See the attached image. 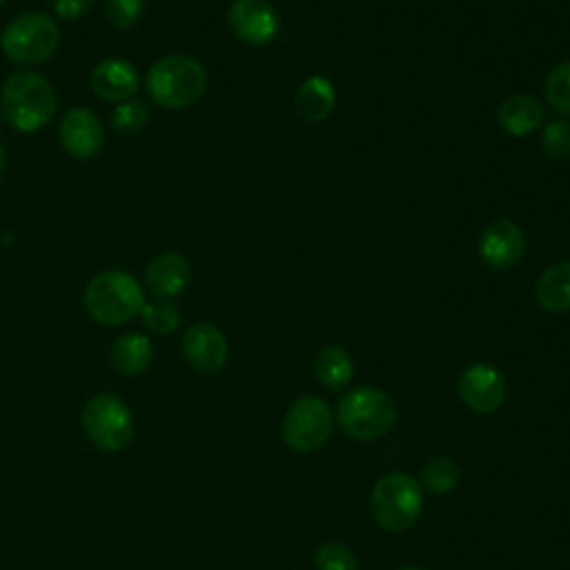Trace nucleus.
I'll return each instance as SVG.
<instances>
[{
    "label": "nucleus",
    "instance_id": "1",
    "mask_svg": "<svg viewBox=\"0 0 570 570\" xmlns=\"http://www.w3.org/2000/svg\"><path fill=\"white\" fill-rule=\"evenodd\" d=\"M0 109L13 129L31 134L51 120L56 111V91L42 73L20 69L13 71L2 85Z\"/></svg>",
    "mask_w": 570,
    "mask_h": 570
},
{
    "label": "nucleus",
    "instance_id": "2",
    "mask_svg": "<svg viewBox=\"0 0 570 570\" xmlns=\"http://www.w3.org/2000/svg\"><path fill=\"white\" fill-rule=\"evenodd\" d=\"M149 98L167 109H183L203 98L207 89L205 67L185 53H169L158 58L147 71Z\"/></svg>",
    "mask_w": 570,
    "mask_h": 570
},
{
    "label": "nucleus",
    "instance_id": "3",
    "mask_svg": "<svg viewBox=\"0 0 570 570\" xmlns=\"http://www.w3.org/2000/svg\"><path fill=\"white\" fill-rule=\"evenodd\" d=\"M85 309L102 325H120L138 316L145 307L140 283L120 269L96 274L85 287Z\"/></svg>",
    "mask_w": 570,
    "mask_h": 570
},
{
    "label": "nucleus",
    "instance_id": "4",
    "mask_svg": "<svg viewBox=\"0 0 570 570\" xmlns=\"http://www.w3.org/2000/svg\"><path fill=\"white\" fill-rule=\"evenodd\" d=\"M338 428L354 441H376L396 423L392 396L379 387L361 385L341 396L336 410Z\"/></svg>",
    "mask_w": 570,
    "mask_h": 570
},
{
    "label": "nucleus",
    "instance_id": "5",
    "mask_svg": "<svg viewBox=\"0 0 570 570\" xmlns=\"http://www.w3.org/2000/svg\"><path fill=\"white\" fill-rule=\"evenodd\" d=\"M370 510L383 530L394 534L410 530L423 510L421 483L405 472L383 474L372 488Z\"/></svg>",
    "mask_w": 570,
    "mask_h": 570
},
{
    "label": "nucleus",
    "instance_id": "6",
    "mask_svg": "<svg viewBox=\"0 0 570 570\" xmlns=\"http://www.w3.org/2000/svg\"><path fill=\"white\" fill-rule=\"evenodd\" d=\"M60 42V31L58 24L53 22L51 16L40 13V11H27L13 18L2 36L0 45L4 56L11 62L33 67L53 56Z\"/></svg>",
    "mask_w": 570,
    "mask_h": 570
},
{
    "label": "nucleus",
    "instance_id": "7",
    "mask_svg": "<svg viewBox=\"0 0 570 570\" xmlns=\"http://www.w3.org/2000/svg\"><path fill=\"white\" fill-rule=\"evenodd\" d=\"M85 436L102 452H120L134 439V416L114 394L91 396L80 414Z\"/></svg>",
    "mask_w": 570,
    "mask_h": 570
},
{
    "label": "nucleus",
    "instance_id": "8",
    "mask_svg": "<svg viewBox=\"0 0 570 570\" xmlns=\"http://www.w3.org/2000/svg\"><path fill=\"white\" fill-rule=\"evenodd\" d=\"M334 430V416L330 405L321 396L296 399L283 419V441L294 452L321 450Z\"/></svg>",
    "mask_w": 570,
    "mask_h": 570
},
{
    "label": "nucleus",
    "instance_id": "9",
    "mask_svg": "<svg viewBox=\"0 0 570 570\" xmlns=\"http://www.w3.org/2000/svg\"><path fill=\"white\" fill-rule=\"evenodd\" d=\"M461 401L476 414L497 412L508 399L505 376L490 363H472L459 376Z\"/></svg>",
    "mask_w": 570,
    "mask_h": 570
},
{
    "label": "nucleus",
    "instance_id": "10",
    "mask_svg": "<svg viewBox=\"0 0 570 570\" xmlns=\"http://www.w3.org/2000/svg\"><path fill=\"white\" fill-rule=\"evenodd\" d=\"M227 22L234 36L247 45H267L278 33V16L267 0H234Z\"/></svg>",
    "mask_w": 570,
    "mask_h": 570
},
{
    "label": "nucleus",
    "instance_id": "11",
    "mask_svg": "<svg viewBox=\"0 0 570 570\" xmlns=\"http://www.w3.org/2000/svg\"><path fill=\"white\" fill-rule=\"evenodd\" d=\"M62 149L73 158H94L105 142V129L98 116L85 107L69 109L58 127Z\"/></svg>",
    "mask_w": 570,
    "mask_h": 570
},
{
    "label": "nucleus",
    "instance_id": "12",
    "mask_svg": "<svg viewBox=\"0 0 570 570\" xmlns=\"http://www.w3.org/2000/svg\"><path fill=\"white\" fill-rule=\"evenodd\" d=\"M525 252V236L512 220L490 223L479 238V256L492 269L514 267Z\"/></svg>",
    "mask_w": 570,
    "mask_h": 570
},
{
    "label": "nucleus",
    "instance_id": "13",
    "mask_svg": "<svg viewBox=\"0 0 570 570\" xmlns=\"http://www.w3.org/2000/svg\"><path fill=\"white\" fill-rule=\"evenodd\" d=\"M183 354L198 372H216L227 361V338L212 323H196L183 336Z\"/></svg>",
    "mask_w": 570,
    "mask_h": 570
},
{
    "label": "nucleus",
    "instance_id": "14",
    "mask_svg": "<svg viewBox=\"0 0 570 570\" xmlns=\"http://www.w3.org/2000/svg\"><path fill=\"white\" fill-rule=\"evenodd\" d=\"M89 82L96 96H100L102 100L125 102L138 91L140 78L131 62L122 58H107L91 69Z\"/></svg>",
    "mask_w": 570,
    "mask_h": 570
},
{
    "label": "nucleus",
    "instance_id": "15",
    "mask_svg": "<svg viewBox=\"0 0 570 570\" xmlns=\"http://www.w3.org/2000/svg\"><path fill=\"white\" fill-rule=\"evenodd\" d=\"M191 281V267L183 254L165 252L156 256L145 272V285L156 298H171L180 294Z\"/></svg>",
    "mask_w": 570,
    "mask_h": 570
},
{
    "label": "nucleus",
    "instance_id": "16",
    "mask_svg": "<svg viewBox=\"0 0 570 570\" xmlns=\"http://www.w3.org/2000/svg\"><path fill=\"white\" fill-rule=\"evenodd\" d=\"M497 120L510 136H528L543 122V105L530 94H514L499 105Z\"/></svg>",
    "mask_w": 570,
    "mask_h": 570
},
{
    "label": "nucleus",
    "instance_id": "17",
    "mask_svg": "<svg viewBox=\"0 0 570 570\" xmlns=\"http://www.w3.org/2000/svg\"><path fill=\"white\" fill-rule=\"evenodd\" d=\"M151 356H154L151 341L138 332L118 336L109 350L111 367L125 376H136L145 372L147 365L151 363Z\"/></svg>",
    "mask_w": 570,
    "mask_h": 570
},
{
    "label": "nucleus",
    "instance_id": "18",
    "mask_svg": "<svg viewBox=\"0 0 570 570\" xmlns=\"http://www.w3.org/2000/svg\"><path fill=\"white\" fill-rule=\"evenodd\" d=\"M334 102H336V89L325 76L305 78L294 98L296 111L309 122L325 120L334 109Z\"/></svg>",
    "mask_w": 570,
    "mask_h": 570
},
{
    "label": "nucleus",
    "instance_id": "19",
    "mask_svg": "<svg viewBox=\"0 0 570 570\" xmlns=\"http://www.w3.org/2000/svg\"><path fill=\"white\" fill-rule=\"evenodd\" d=\"M537 303L552 314L570 312V261L548 267L534 287Z\"/></svg>",
    "mask_w": 570,
    "mask_h": 570
},
{
    "label": "nucleus",
    "instance_id": "20",
    "mask_svg": "<svg viewBox=\"0 0 570 570\" xmlns=\"http://www.w3.org/2000/svg\"><path fill=\"white\" fill-rule=\"evenodd\" d=\"M314 374L327 390H343L354 376L352 356L338 345H325L314 356Z\"/></svg>",
    "mask_w": 570,
    "mask_h": 570
},
{
    "label": "nucleus",
    "instance_id": "21",
    "mask_svg": "<svg viewBox=\"0 0 570 570\" xmlns=\"http://www.w3.org/2000/svg\"><path fill=\"white\" fill-rule=\"evenodd\" d=\"M461 481V472L450 456H434L421 470V485L434 494H445L454 490Z\"/></svg>",
    "mask_w": 570,
    "mask_h": 570
},
{
    "label": "nucleus",
    "instance_id": "22",
    "mask_svg": "<svg viewBox=\"0 0 570 570\" xmlns=\"http://www.w3.org/2000/svg\"><path fill=\"white\" fill-rule=\"evenodd\" d=\"M543 94H546L548 105L554 111H559L563 116H570V60L557 65L548 73L546 85H543Z\"/></svg>",
    "mask_w": 570,
    "mask_h": 570
},
{
    "label": "nucleus",
    "instance_id": "23",
    "mask_svg": "<svg viewBox=\"0 0 570 570\" xmlns=\"http://www.w3.org/2000/svg\"><path fill=\"white\" fill-rule=\"evenodd\" d=\"M140 314H142L145 327L156 334H171L180 325V312L167 298H156L151 303H145Z\"/></svg>",
    "mask_w": 570,
    "mask_h": 570
},
{
    "label": "nucleus",
    "instance_id": "24",
    "mask_svg": "<svg viewBox=\"0 0 570 570\" xmlns=\"http://www.w3.org/2000/svg\"><path fill=\"white\" fill-rule=\"evenodd\" d=\"M314 566L318 570H358V559L345 543L325 541L314 552Z\"/></svg>",
    "mask_w": 570,
    "mask_h": 570
},
{
    "label": "nucleus",
    "instance_id": "25",
    "mask_svg": "<svg viewBox=\"0 0 570 570\" xmlns=\"http://www.w3.org/2000/svg\"><path fill=\"white\" fill-rule=\"evenodd\" d=\"M149 120V107L142 100H125L118 102V107L114 109V118L111 125L118 134H127L134 136L138 134Z\"/></svg>",
    "mask_w": 570,
    "mask_h": 570
},
{
    "label": "nucleus",
    "instance_id": "26",
    "mask_svg": "<svg viewBox=\"0 0 570 570\" xmlns=\"http://www.w3.org/2000/svg\"><path fill=\"white\" fill-rule=\"evenodd\" d=\"M541 149L552 158H563L570 154V122L554 118L543 125Z\"/></svg>",
    "mask_w": 570,
    "mask_h": 570
},
{
    "label": "nucleus",
    "instance_id": "27",
    "mask_svg": "<svg viewBox=\"0 0 570 570\" xmlns=\"http://www.w3.org/2000/svg\"><path fill=\"white\" fill-rule=\"evenodd\" d=\"M145 11V0H107L105 13L116 29H131Z\"/></svg>",
    "mask_w": 570,
    "mask_h": 570
},
{
    "label": "nucleus",
    "instance_id": "28",
    "mask_svg": "<svg viewBox=\"0 0 570 570\" xmlns=\"http://www.w3.org/2000/svg\"><path fill=\"white\" fill-rule=\"evenodd\" d=\"M94 0H53V11L62 20H76L91 9Z\"/></svg>",
    "mask_w": 570,
    "mask_h": 570
},
{
    "label": "nucleus",
    "instance_id": "29",
    "mask_svg": "<svg viewBox=\"0 0 570 570\" xmlns=\"http://www.w3.org/2000/svg\"><path fill=\"white\" fill-rule=\"evenodd\" d=\"M2 169H4V149L0 145V174H2Z\"/></svg>",
    "mask_w": 570,
    "mask_h": 570
},
{
    "label": "nucleus",
    "instance_id": "30",
    "mask_svg": "<svg viewBox=\"0 0 570 570\" xmlns=\"http://www.w3.org/2000/svg\"><path fill=\"white\" fill-rule=\"evenodd\" d=\"M396 570H425V568H419V566H403V568H396Z\"/></svg>",
    "mask_w": 570,
    "mask_h": 570
},
{
    "label": "nucleus",
    "instance_id": "31",
    "mask_svg": "<svg viewBox=\"0 0 570 570\" xmlns=\"http://www.w3.org/2000/svg\"><path fill=\"white\" fill-rule=\"evenodd\" d=\"M2 2H4V0H0V4H2Z\"/></svg>",
    "mask_w": 570,
    "mask_h": 570
}]
</instances>
